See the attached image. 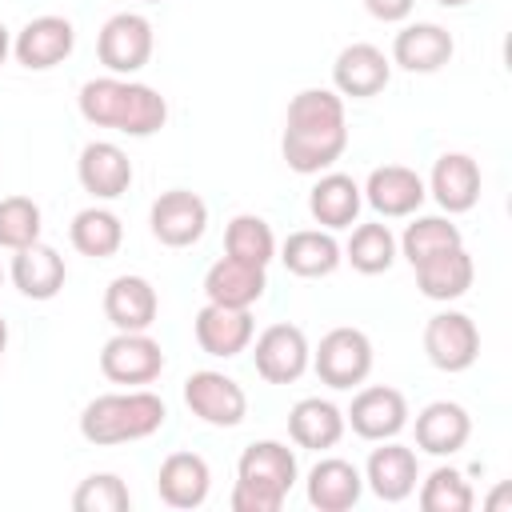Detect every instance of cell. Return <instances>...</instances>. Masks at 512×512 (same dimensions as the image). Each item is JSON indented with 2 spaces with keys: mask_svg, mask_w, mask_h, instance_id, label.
<instances>
[{
  "mask_svg": "<svg viewBox=\"0 0 512 512\" xmlns=\"http://www.w3.org/2000/svg\"><path fill=\"white\" fill-rule=\"evenodd\" d=\"M344 148H348L344 96L336 88H300L284 112V136H280L284 164L300 176H320L344 156Z\"/></svg>",
  "mask_w": 512,
  "mask_h": 512,
  "instance_id": "cell-1",
  "label": "cell"
},
{
  "mask_svg": "<svg viewBox=\"0 0 512 512\" xmlns=\"http://www.w3.org/2000/svg\"><path fill=\"white\" fill-rule=\"evenodd\" d=\"M76 108L92 128H112L136 140L156 136L168 124V100L152 84H140L132 76H112V72L84 80Z\"/></svg>",
  "mask_w": 512,
  "mask_h": 512,
  "instance_id": "cell-2",
  "label": "cell"
},
{
  "mask_svg": "<svg viewBox=\"0 0 512 512\" xmlns=\"http://www.w3.org/2000/svg\"><path fill=\"white\" fill-rule=\"evenodd\" d=\"M168 420V404L148 392V388H124V392H104L92 396L80 412V436L96 448H112V444H132V440H148L164 428Z\"/></svg>",
  "mask_w": 512,
  "mask_h": 512,
  "instance_id": "cell-3",
  "label": "cell"
},
{
  "mask_svg": "<svg viewBox=\"0 0 512 512\" xmlns=\"http://www.w3.org/2000/svg\"><path fill=\"white\" fill-rule=\"evenodd\" d=\"M300 476L296 452L280 440H252L236 460L232 512H280Z\"/></svg>",
  "mask_w": 512,
  "mask_h": 512,
  "instance_id": "cell-4",
  "label": "cell"
},
{
  "mask_svg": "<svg viewBox=\"0 0 512 512\" xmlns=\"http://www.w3.org/2000/svg\"><path fill=\"white\" fill-rule=\"evenodd\" d=\"M372 364H376L372 340H368L364 328H352V324L328 328L320 336V344L312 348V368H316L320 384H328L336 392H348V388L364 384Z\"/></svg>",
  "mask_w": 512,
  "mask_h": 512,
  "instance_id": "cell-5",
  "label": "cell"
},
{
  "mask_svg": "<svg viewBox=\"0 0 512 512\" xmlns=\"http://www.w3.org/2000/svg\"><path fill=\"white\" fill-rule=\"evenodd\" d=\"M152 48H156V32H152V20L140 12L108 16L96 36V56L112 76H136L140 68H148Z\"/></svg>",
  "mask_w": 512,
  "mask_h": 512,
  "instance_id": "cell-6",
  "label": "cell"
},
{
  "mask_svg": "<svg viewBox=\"0 0 512 512\" xmlns=\"http://www.w3.org/2000/svg\"><path fill=\"white\" fill-rule=\"evenodd\" d=\"M424 356L440 372H468L480 356V328L468 312L444 308L424 324Z\"/></svg>",
  "mask_w": 512,
  "mask_h": 512,
  "instance_id": "cell-7",
  "label": "cell"
},
{
  "mask_svg": "<svg viewBox=\"0 0 512 512\" xmlns=\"http://www.w3.org/2000/svg\"><path fill=\"white\" fill-rule=\"evenodd\" d=\"M252 340H256L252 364L264 384H296L312 368V344L296 324H268Z\"/></svg>",
  "mask_w": 512,
  "mask_h": 512,
  "instance_id": "cell-8",
  "label": "cell"
},
{
  "mask_svg": "<svg viewBox=\"0 0 512 512\" xmlns=\"http://www.w3.org/2000/svg\"><path fill=\"white\" fill-rule=\"evenodd\" d=\"M100 372L112 384L144 388L164 372V348L148 332H116L100 348Z\"/></svg>",
  "mask_w": 512,
  "mask_h": 512,
  "instance_id": "cell-9",
  "label": "cell"
},
{
  "mask_svg": "<svg viewBox=\"0 0 512 512\" xmlns=\"http://www.w3.org/2000/svg\"><path fill=\"white\" fill-rule=\"evenodd\" d=\"M184 404L196 420L212 428H236L248 416V392L216 368H200L184 380Z\"/></svg>",
  "mask_w": 512,
  "mask_h": 512,
  "instance_id": "cell-10",
  "label": "cell"
},
{
  "mask_svg": "<svg viewBox=\"0 0 512 512\" xmlns=\"http://www.w3.org/2000/svg\"><path fill=\"white\" fill-rule=\"evenodd\" d=\"M364 204L380 216V220H404V216H416L420 204L428 200V184L416 168L408 164H380L368 172L364 180Z\"/></svg>",
  "mask_w": 512,
  "mask_h": 512,
  "instance_id": "cell-11",
  "label": "cell"
},
{
  "mask_svg": "<svg viewBox=\"0 0 512 512\" xmlns=\"http://www.w3.org/2000/svg\"><path fill=\"white\" fill-rule=\"evenodd\" d=\"M148 228L164 248H192L208 232V204L188 188H168L152 200Z\"/></svg>",
  "mask_w": 512,
  "mask_h": 512,
  "instance_id": "cell-12",
  "label": "cell"
},
{
  "mask_svg": "<svg viewBox=\"0 0 512 512\" xmlns=\"http://www.w3.org/2000/svg\"><path fill=\"white\" fill-rule=\"evenodd\" d=\"M344 424L360 436V440H396L408 428V400L400 388L388 384H368L352 396V408L344 412Z\"/></svg>",
  "mask_w": 512,
  "mask_h": 512,
  "instance_id": "cell-13",
  "label": "cell"
},
{
  "mask_svg": "<svg viewBox=\"0 0 512 512\" xmlns=\"http://www.w3.org/2000/svg\"><path fill=\"white\" fill-rule=\"evenodd\" d=\"M76 48V28L68 16H32L16 36H12V56L28 72H48L64 64Z\"/></svg>",
  "mask_w": 512,
  "mask_h": 512,
  "instance_id": "cell-14",
  "label": "cell"
},
{
  "mask_svg": "<svg viewBox=\"0 0 512 512\" xmlns=\"http://www.w3.org/2000/svg\"><path fill=\"white\" fill-rule=\"evenodd\" d=\"M392 80V60L384 56V48L368 44V40H356V44H344L332 60V88L340 96H352V100H368V96H380Z\"/></svg>",
  "mask_w": 512,
  "mask_h": 512,
  "instance_id": "cell-15",
  "label": "cell"
},
{
  "mask_svg": "<svg viewBox=\"0 0 512 512\" xmlns=\"http://www.w3.org/2000/svg\"><path fill=\"white\" fill-rule=\"evenodd\" d=\"M132 160L112 140H88L76 160V180L92 200H120L132 188Z\"/></svg>",
  "mask_w": 512,
  "mask_h": 512,
  "instance_id": "cell-16",
  "label": "cell"
},
{
  "mask_svg": "<svg viewBox=\"0 0 512 512\" xmlns=\"http://www.w3.org/2000/svg\"><path fill=\"white\" fill-rule=\"evenodd\" d=\"M192 336L200 344V352L216 356V360H232L240 352H248L252 336H256V320L252 308H224V304H204L192 320Z\"/></svg>",
  "mask_w": 512,
  "mask_h": 512,
  "instance_id": "cell-17",
  "label": "cell"
},
{
  "mask_svg": "<svg viewBox=\"0 0 512 512\" xmlns=\"http://www.w3.org/2000/svg\"><path fill=\"white\" fill-rule=\"evenodd\" d=\"M420 484V460L408 444H396V440H380V448L368 452V464H364V488H372L376 500L384 504H400L416 492Z\"/></svg>",
  "mask_w": 512,
  "mask_h": 512,
  "instance_id": "cell-18",
  "label": "cell"
},
{
  "mask_svg": "<svg viewBox=\"0 0 512 512\" xmlns=\"http://www.w3.org/2000/svg\"><path fill=\"white\" fill-rule=\"evenodd\" d=\"M456 52V40L444 24H432V20H416V24H404L396 36H392V64L404 68V72H440Z\"/></svg>",
  "mask_w": 512,
  "mask_h": 512,
  "instance_id": "cell-19",
  "label": "cell"
},
{
  "mask_svg": "<svg viewBox=\"0 0 512 512\" xmlns=\"http://www.w3.org/2000/svg\"><path fill=\"white\" fill-rule=\"evenodd\" d=\"M156 312H160V296H156L148 276L124 272V276L108 280V288H104V316H108V324L116 332H148L156 324Z\"/></svg>",
  "mask_w": 512,
  "mask_h": 512,
  "instance_id": "cell-20",
  "label": "cell"
},
{
  "mask_svg": "<svg viewBox=\"0 0 512 512\" xmlns=\"http://www.w3.org/2000/svg\"><path fill=\"white\" fill-rule=\"evenodd\" d=\"M304 496L316 512H348L364 496V472L344 456H324L308 468Z\"/></svg>",
  "mask_w": 512,
  "mask_h": 512,
  "instance_id": "cell-21",
  "label": "cell"
},
{
  "mask_svg": "<svg viewBox=\"0 0 512 512\" xmlns=\"http://www.w3.org/2000/svg\"><path fill=\"white\" fill-rule=\"evenodd\" d=\"M424 184H428V196L448 216H460V212H472L476 208L484 180H480V164L468 152H440L436 164H432V176Z\"/></svg>",
  "mask_w": 512,
  "mask_h": 512,
  "instance_id": "cell-22",
  "label": "cell"
},
{
  "mask_svg": "<svg viewBox=\"0 0 512 512\" xmlns=\"http://www.w3.org/2000/svg\"><path fill=\"white\" fill-rule=\"evenodd\" d=\"M276 252H280V264L300 280L332 276L344 264V248L328 228H296L288 232L284 244H276Z\"/></svg>",
  "mask_w": 512,
  "mask_h": 512,
  "instance_id": "cell-23",
  "label": "cell"
},
{
  "mask_svg": "<svg viewBox=\"0 0 512 512\" xmlns=\"http://www.w3.org/2000/svg\"><path fill=\"white\" fill-rule=\"evenodd\" d=\"M268 288V268L236 260V256H220L208 272H204V300L208 304H224V308H252Z\"/></svg>",
  "mask_w": 512,
  "mask_h": 512,
  "instance_id": "cell-24",
  "label": "cell"
},
{
  "mask_svg": "<svg viewBox=\"0 0 512 512\" xmlns=\"http://www.w3.org/2000/svg\"><path fill=\"white\" fill-rule=\"evenodd\" d=\"M416 448L428 456H456L472 436V416L456 400H432L416 412Z\"/></svg>",
  "mask_w": 512,
  "mask_h": 512,
  "instance_id": "cell-25",
  "label": "cell"
},
{
  "mask_svg": "<svg viewBox=\"0 0 512 512\" xmlns=\"http://www.w3.org/2000/svg\"><path fill=\"white\" fill-rule=\"evenodd\" d=\"M156 492L168 508H200L212 492V468L200 452H168L156 472Z\"/></svg>",
  "mask_w": 512,
  "mask_h": 512,
  "instance_id": "cell-26",
  "label": "cell"
},
{
  "mask_svg": "<svg viewBox=\"0 0 512 512\" xmlns=\"http://www.w3.org/2000/svg\"><path fill=\"white\" fill-rule=\"evenodd\" d=\"M360 208H364V192L360 184L348 176V172H320L312 192H308V212L320 228L328 232H340V228H352L360 220Z\"/></svg>",
  "mask_w": 512,
  "mask_h": 512,
  "instance_id": "cell-27",
  "label": "cell"
},
{
  "mask_svg": "<svg viewBox=\"0 0 512 512\" xmlns=\"http://www.w3.org/2000/svg\"><path fill=\"white\" fill-rule=\"evenodd\" d=\"M8 276H12V284H16L20 296H28V300H52L64 288L68 268H64V256L52 244L36 240V244L12 252Z\"/></svg>",
  "mask_w": 512,
  "mask_h": 512,
  "instance_id": "cell-28",
  "label": "cell"
},
{
  "mask_svg": "<svg viewBox=\"0 0 512 512\" xmlns=\"http://www.w3.org/2000/svg\"><path fill=\"white\" fill-rule=\"evenodd\" d=\"M344 412L324 400V396H304L288 408V436L292 444L300 448H312V452H324V448H336L340 436H344Z\"/></svg>",
  "mask_w": 512,
  "mask_h": 512,
  "instance_id": "cell-29",
  "label": "cell"
},
{
  "mask_svg": "<svg viewBox=\"0 0 512 512\" xmlns=\"http://www.w3.org/2000/svg\"><path fill=\"white\" fill-rule=\"evenodd\" d=\"M412 272H416L420 296L440 300V304L460 300L472 288V280H476V264H472V256H468L464 244L460 248H448V252H440V256H432L424 264H416Z\"/></svg>",
  "mask_w": 512,
  "mask_h": 512,
  "instance_id": "cell-30",
  "label": "cell"
},
{
  "mask_svg": "<svg viewBox=\"0 0 512 512\" xmlns=\"http://www.w3.org/2000/svg\"><path fill=\"white\" fill-rule=\"evenodd\" d=\"M68 240H72V248H76L80 256L108 260V256H116L120 244H124V224H120V216H116L112 208L92 204V208H80V212L72 216Z\"/></svg>",
  "mask_w": 512,
  "mask_h": 512,
  "instance_id": "cell-31",
  "label": "cell"
},
{
  "mask_svg": "<svg viewBox=\"0 0 512 512\" xmlns=\"http://www.w3.org/2000/svg\"><path fill=\"white\" fill-rule=\"evenodd\" d=\"M340 248H344V260H348L360 276H380V272H388V268L396 264V256H400L396 236H392V228H388L384 220L356 224L352 236H348V244H340Z\"/></svg>",
  "mask_w": 512,
  "mask_h": 512,
  "instance_id": "cell-32",
  "label": "cell"
},
{
  "mask_svg": "<svg viewBox=\"0 0 512 512\" xmlns=\"http://www.w3.org/2000/svg\"><path fill=\"white\" fill-rule=\"evenodd\" d=\"M460 244H464V236H460V228L448 216H412V224L396 240L400 256L412 268L424 264V260H432V256H440V252H448V248H460Z\"/></svg>",
  "mask_w": 512,
  "mask_h": 512,
  "instance_id": "cell-33",
  "label": "cell"
},
{
  "mask_svg": "<svg viewBox=\"0 0 512 512\" xmlns=\"http://www.w3.org/2000/svg\"><path fill=\"white\" fill-rule=\"evenodd\" d=\"M224 252L236 256V260H248V264L268 268L276 260V232H272V224L264 216L240 212L224 228Z\"/></svg>",
  "mask_w": 512,
  "mask_h": 512,
  "instance_id": "cell-34",
  "label": "cell"
},
{
  "mask_svg": "<svg viewBox=\"0 0 512 512\" xmlns=\"http://www.w3.org/2000/svg\"><path fill=\"white\" fill-rule=\"evenodd\" d=\"M420 508L424 512H472L476 504V492L468 484V476L452 464H440L432 468L424 480H420Z\"/></svg>",
  "mask_w": 512,
  "mask_h": 512,
  "instance_id": "cell-35",
  "label": "cell"
},
{
  "mask_svg": "<svg viewBox=\"0 0 512 512\" xmlns=\"http://www.w3.org/2000/svg\"><path fill=\"white\" fill-rule=\"evenodd\" d=\"M44 232V212L32 196H4L0 200V248L16 252L36 244Z\"/></svg>",
  "mask_w": 512,
  "mask_h": 512,
  "instance_id": "cell-36",
  "label": "cell"
},
{
  "mask_svg": "<svg viewBox=\"0 0 512 512\" xmlns=\"http://www.w3.org/2000/svg\"><path fill=\"white\" fill-rule=\"evenodd\" d=\"M72 508L76 512H128L132 508V492L116 472H92V476H84L76 484Z\"/></svg>",
  "mask_w": 512,
  "mask_h": 512,
  "instance_id": "cell-37",
  "label": "cell"
},
{
  "mask_svg": "<svg viewBox=\"0 0 512 512\" xmlns=\"http://www.w3.org/2000/svg\"><path fill=\"white\" fill-rule=\"evenodd\" d=\"M364 8H368V16H376L380 24H400V20L412 16L416 0H364Z\"/></svg>",
  "mask_w": 512,
  "mask_h": 512,
  "instance_id": "cell-38",
  "label": "cell"
},
{
  "mask_svg": "<svg viewBox=\"0 0 512 512\" xmlns=\"http://www.w3.org/2000/svg\"><path fill=\"white\" fill-rule=\"evenodd\" d=\"M12 56V32L0 24V68H4V60Z\"/></svg>",
  "mask_w": 512,
  "mask_h": 512,
  "instance_id": "cell-39",
  "label": "cell"
},
{
  "mask_svg": "<svg viewBox=\"0 0 512 512\" xmlns=\"http://www.w3.org/2000/svg\"><path fill=\"white\" fill-rule=\"evenodd\" d=\"M4 348H8V320L0 316V364H4Z\"/></svg>",
  "mask_w": 512,
  "mask_h": 512,
  "instance_id": "cell-40",
  "label": "cell"
},
{
  "mask_svg": "<svg viewBox=\"0 0 512 512\" xmlns=\"http://www.w3.org/2000/svg\"><path fill=\"white\" fill-rule=\"evenodd\" d=\"M432 4H440V8H464V4H472V0H432Z\"/></svg>",
  "mask_w": 512,
  "mask_h": 512,
  "instance_id": "cell-41",
  "label": "cell"
},
{
  "mask_svg": "<svg viewBox=\"0 0 512 512\" xmlns=\"http://www.w3.org/2000/svg\"><path fill=\"white\" fill-rule=\"evenodd\" d=\"M0 288H4V268H0Z\"/></svg>",
  "mask_w": 512,
  "mask_h": 512,
  "instance_id": "cell-42",
  "label": "cell"
},
{
  "mask_svg": "<svg viewBox=\"0 0 512 512\" xmlns=\"http://www.w3.org/2000/svg\"><path fill=\"white\" fill-rule=\"evenodd\" d=\"M144 4H164V0H144Z\"/></svg>",
  "mask_w": 512,
  "mask_h": 512,
  "instance_id": "cell-43",
  "label": "cell"
}]
</instances>
